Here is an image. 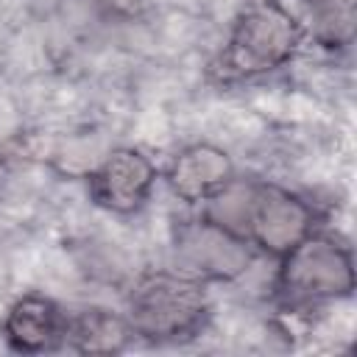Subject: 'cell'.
Masks as SVG:
<instances>
[{
    "mask_svg": "<svg viewBox=\"0 0 357 357\" xmlns=\"http://www.w3.org/2000/svg\"><path fill=\"white\" fill-rule=\"evenodd\" d=\"M123 315L137 340L153 346L187 343L209 326L212 298L201 279L178 268H151L131 282Z\"/></svg>",
    "mask_w": 357,
    "mask_h": 357,
    "instance_id": "obj_1",
    "label": "cell"
},
{
    "mask_svg": "<svg viewBox=\"0 0 357 357\" xmlns=\"http://www.w3.org/2000/svg\"><path fill=\"white\" fill-rule=\"evenodd\" d=\"M134 332L123 312L103 304H84L67 310L64 349L75 354H120L131 346Z\"/></svg>",
    "mask_w": 357,
    "mask_h": 357,
    "instance_id": "obj_9",
    "label": "cell"
},
{
    "mask_svg": "<svg viewBox=\"0 0 357 357\" xmlns=\"http://www.w3.org/2000/svg\"><path fill=\"white\" fill-rule=\"evenodd\" d=\"M254 248L226 226L215 223L204 212L181 220L173 229L176 268L201 279L204 284H229L245 276L254 262Z\"/></svg>",
    "mask_w": 357,
    "mask_h": 357,
    "instance_id": "obj_4",
    "label": "cell"
},
{
    "mask_svg": "<svg viewBox=\"0 0 357 357\" xmlns=\"http://www.w3.org/2000/svg\"><path fill=\"white\" fill-rule=\"evenodd\" d=\"M307 33L296 11L282 0H254L231 20L212 64L220 84H248L287 67Z\"/></svg>",
    "mask_w": 357,
    "mask_h": 357,
    "instance_id": "obj_2",
    "label": "cell"
},
{
    "mask_svg": "<svg viewBox=\"0 0 357 357\" xmlns=\"http://www.w3.org/2000/svg\"><path fill=\"white\" fill-rule=\"evenodd\" d=\"M307 39L326 53H346L354 45L357 0H301L298 14Z\"/></svg>",
    "mask_w": 357,
    "mask_h": 357,
    "instance_id": "obj_10",
    "label": "cell"
},
{
    "mask_svg": "<svg viewBox=\"0 0 357 357\" xmlns=\"http://www.w3.org/2000/svg\"><path fill=\"white\" fill-rule=\"evenodd\" d=\"M237 176L234 159L215 142H190L178 148L162 170L167 190L187 206H204Z\"/></svg>",
    "mask_w": 357,
    "mask_h": 357,
    "instance_id": "obj_7",
    "label": "cell"
},
{
    "mask_svg": "<svg viewBox=\"0 0 357 357\" xmlns=\"http://www.w3.org/2000/svg\"><path fill=\"white\" fill-rule=\"evenodd\" d=\"M318 226L321 218L312 201L282 184L257 178L243 223V237L254 251L279 259Z\"/></svg>",
    "mask_w": 357,
    "mask_h": 357,
    "instance_id": "obj_5",
    "label": "cell"
},
{
    "mask_svg": "<svg viewBox=\"0 0 357 357\" xmlns=\"http://www.w3.org/2000/svg\"><path fill=\"white\" fill-rule=\"evenodd\" d=\"M64 329H67V307L36 290L17 296L0 321V335L6 346L17 354L61 351Z\"/></svg>",
    "mask_w": 357,
    "mask_h": 357,
    "instance_id": "obj_8",
    "label": "cell"
},
{
    "mask_svg": "<svg viewBox=\"0 0 357 357\" xmlns=\"http://www.w3.org/2000/svg\"><path fill=\"white\" fill-rule=\"evenodd\" d=\"M162 178L156 162L134 145H117L86 173V192L95 206L109 215H137L151 201Z\"/></svg>",
    "mask_w": 357,
    "mask_h": 357,
    "instance_id": "obj_6",
    "label": "cell"
},
{
    "mask_svg": "<svg viewBox=\"0 0 357 357\" xmlns=\"http://www.w3.org/2000/svg\"><path fill=\"white\" fill-rule=\"evenodd\" d=\"M276 262L273 298L290 312L318 310L354 296V251L335 231L318 226Z\"/></svg>",
    "mask_w": 357,
    "mask_h": 357,
    "instance_id": "obj_3",
    "label": "cell"
}]
</instances>
